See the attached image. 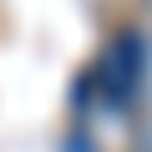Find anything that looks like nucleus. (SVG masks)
<instances>
[{
	"label": "nucleus",
	"instance_id": "f257e3e1",
	"mask_svg": "<svg viewBox=\"0 0 152 152\" xmlns=\"http://www.w3.org/2000/svg\"><path fill=\"white\" fill-rule=\"evenodd\" d=\"M86 81H91V96H96L102 107L122 112V107L137 96V86H142V41H137L132 31L112 36L107 51L96 56V66H91Z\"/></svg>",
	"mask_w": 152,
	"mask_h": 152
}]
</instances>
